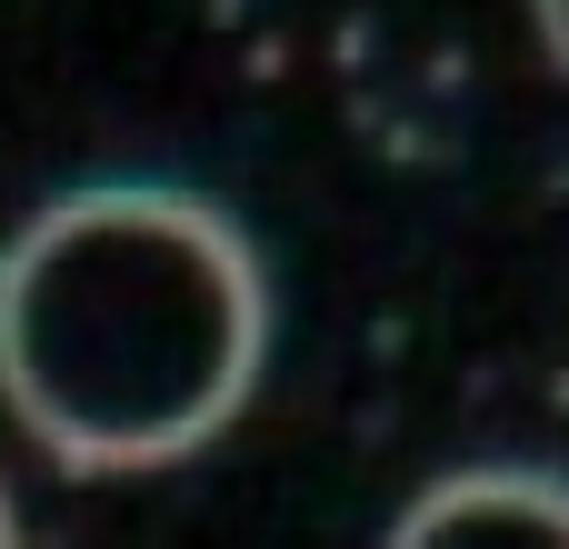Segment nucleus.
Here are the masks:
<instances>
[{
  "instance_id": "2",
  "label": "nucleus",
  "mask_w": 569,
  "mask_h": 549,
  "mask_svg": "<svg viewBox=\"0 0 569 549\" xmlns=\"http://www.w3.org/2000/svg\"><path fill=\"white\" fill-rule=\"evenodd\" d=\"M380 549H569V480L550 470H450L400 510Z\"/></svg>"
},
{
  "instance_id": "3",
  "label": "nucleus",
  "mask_w": 569,
  "mask_h": 549,
  "mask_svg": "<svg viewBox=\"0 0 569 549\" xmlns=\"http://www.w3.org/2000/svg\"><path fill=\"white\" fill-rule=\"evenodd\" d=\"M540 40H550V60L569 70V0H550V10H540Z\"/></svg>"
},
{
  "instance_id": "4",
  "label": "nucleus",
  "mask_w": 569,
  "mask_h": 549,
  "mask_svg": "<svg viewBox=\"0 0 569 549\" xmlns=\"http://www.w3.org/2000/svg\"><path fill=\"white\" fill-rule=\"evenodd\" d=\"M0 549H20V520H10V490H0Z\"/></svg>"
},
{
  "instance_id": "1",
  "label": "nucleus",
  "mask_w": 569,
  "mask_h": 549,
  "mask_svg": "<svg viewBox=\"0 0 569 549\" xmlns=\"http://www.w3.org/2000/svg\"><path fill=\"white\" fill-rule=\"evenodd\" d=\"M260 350V250L180 180L60 190L0 250V390L70 470L190 460L240 420Z\"/></svg>"
}]
</instances>
